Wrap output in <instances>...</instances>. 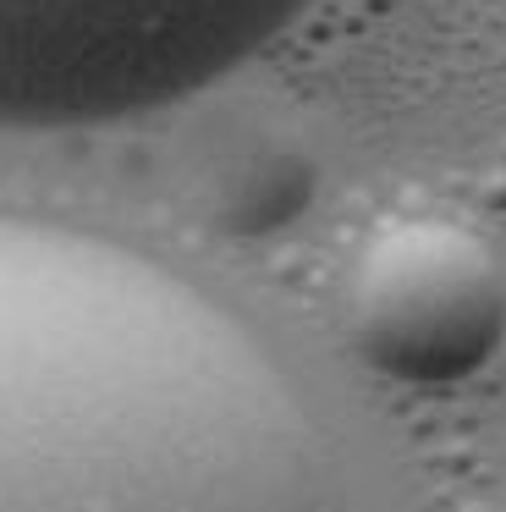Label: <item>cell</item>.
<instances>
[{
    "label": "cell",
    "instance_id": "cell-1",
    "mask_svg": "<svg viewBox=\"0 0 506 512\" xmlns=\"http://www.w3.org/2000/svg\"><path fill=\"white\" fill-rule=\"evenodd\" d=\"M0 512H347L270 347L149 254L0 215Z\"/></svg>",
    "mask_w": 506,
    "mask_h": 512
},
{
    "label": "cell",
    "instance_id": "cell-2",
    "mask_svg": "<svg viewBox=\"0 0 506 512\" xmlns=\"http://www.w3.org/2000/svg\"><path fill=\"white\" fill-rule=\"evenodd\" d=\"M314 0H0V127H99L220 83Z\"/></svg>",
    "mask_w": 506,
    "mask_h": 512
},
{
    "label": "cell",
    "instance_id": "cell-3",
    "mask_svg": "<svg viewBox=\"0 0 506 512\" xmlns=\"http://www.w3.org/2000/svg\"><path fill=\"white\" fill-rule=\"evenodd\" d=\"M347 342L396 386H462L506 342V270L451 221L385 226L347 276Z\"/></svg>",
    "mask_w": 506,
    "mask_h": 512
}]
</instances>
